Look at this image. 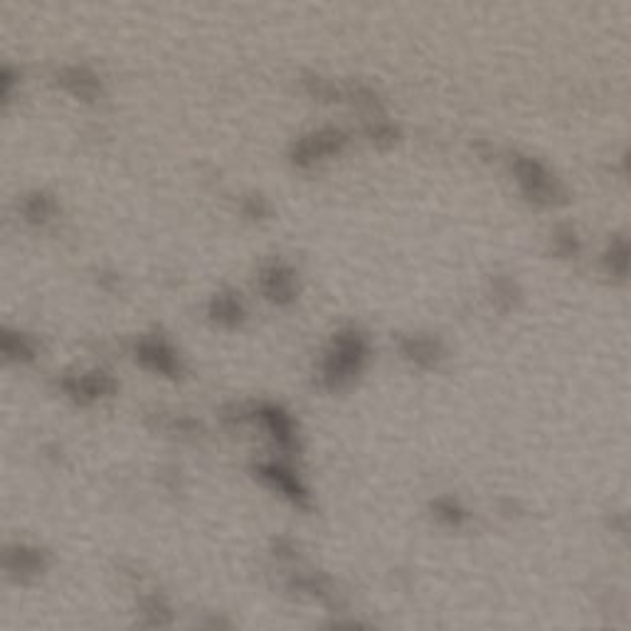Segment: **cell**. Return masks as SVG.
Wrapping results in <instances>:
<instances>
[{
	"label": "cell",
	"instance_id": "3",
	"mask_svg": "<svg viewBox=\"0 0 631 631\" xmlns=\"http://www.w3.org/2000/svg\"><path fill=\"white\" fill-rule=\"evenodd\" d=\"M343 143H346V139H343L340 131H333V129L318 131V133L308 136V139H304V141L296 146L294 161L299 165H311L316 164V161H321V158L328 156V153L340 151Z\"/></svg>",
	"mask_w": 631,
	"mask_h": 631
},
{
	"label": "cell",
	"instance_id": "9",
	"mask_svg": "<svg viewBox=\"0 0 631 631\" xmlns=\"http://www.w3.org/2000/svg\"><path fill=\"white\" fill-rule=\"evenodd\" d=\"M212 318L220 321V323L235 326L242 318V306L237 304L235 296H218V299L212 301Z\"/></svg>",
	"mask_w": 631,
	"mask_h": 631
},
{
	"label": "cell",
	"instance_id": "16",
	"mask_svg": "<svg viewBox=\"0 0 631 631\" xmlns=\"http://www.w3.org/2000/svg\"><path fill=\"white\" fill-rule=\"evenodd\" d=\"M439 511H442V515H444L446 521H451V523L461 521V511H459L454 503L442 501V503H439Z\"/></svg>",
	"mask_w": 631,
	"mask_h": 631
},
{
	"label": "cell",
	"instance_id": "10",
	"mask_svg": "<svg viewBox=\"0 0 631 631\" xmlns=\"http://www.w3.org/2000/svg\"><path fill=\"white\" fill-rule=\"evenodd\" d=\"M607 267H610V272L619 274V276H624V274L631 272V244L629 242H614L611 244V250L607 252Z\"/></svg>",
	"mask_w": 631,
	"mask_h": 631
},
{
	"label": "cell",
	"instance_id": "7",
	"mask_svg": "<svg viewBox=\"0 0 631 631\" xmlns=\"http://www.w3.org/2000/svg\"><path fill=\"white\" fill-rule=\"evenodd\" d=\"M114 385L107 375H84V378H76V380H67V390L69 395H75L76 400H94L101 397L104 392H109Z\"/></svg>",
	"mask_w": 631,
	"mask_h": 631
},
{
	"label": "cell",
	"instance_id": "14",
	"mask_svg": "<svg viewBox=\"0 0 631 631\" xmlns=\"http://www.w3.org/2000/svg\"><path fill=\"white\" fill-rule=\"evenodd\" d=\"M3 350H5L8 358H30V355H33V348H30L20 336H15V333H5V338H3Z\"/></svg>",
	"mask_w": 631,
	"mask_h": 631
},
{
	"label": "cell",
	"instance_id": "1",
	"mask_svg": "<svg viewBox=\"0 0 631 631\" xmlns=\"http://www.w3.org/2000/svg\"><path fill=\"white\" fill-rule=\"evenodd\" d=\"M368 355V343L365 338L355 333V331H346V333H338L333 350L326 360V380L328 385H346L350 382L365 363Z\"/></svg>",
	"mask_w": 631,
	"mask_h": 631
},
{
	"label": "cell",
	"instance_id": "12",
	"mask_svg": "<svg viewBox=\"0 0 631 631\" xmlns=\"http://www.w3.org/2000/svg\"><path fill=\"white\" fill-rule=\"evenodd\" d=\"M264 419L269 422L274 436H276L282 444H292V422L286 419V414L269 407V410H264Z\"/></svg>",
	"mask_w": 631,
	"mask_h": 631
},
{
	"label": "cell",
	"instance_id": "13",
	"mask_svg": "<svg viewBox=\"0 0 631 631\" xmlns=\"http://www.w3.org/2000/svg\"><path fill=\"white\" fill-rule=\"evenodd\" d=\"M52 212V200L44 196H35L28 200V205H25V215L30 220H35V222H43V220H47V215Z\"/></svg>",
	"mask_w": 631,
	"mask_h": 631
},
{
	"label": "cell",
	"instance_id": "17",
	"mask_svg": "<svg viewBox=\"0 0 631 631\" xmlns=\"http://www.w3.org/2000/svg\"><path fill=\"white\" fill-rule=\"evenodd\" d=\"M627 164H629V171H631V153H629V161H627Z\"/></svg>",
	"mask_w": 631,
	"mask_h": 631
},
{
	"label": "cell",
	"instance_id": "2",
	"mask_svg": "<svg viewBox=\"0 0 631 631\" xmlns=\"http://www.w3.org/2000/svg\"><path fill=\"white\" fill-rule=\"evenodd\" d=\"M515 178L525 190V196L535 203H553L557 197V186L553 175L533 158H518L515 161Z\"/></svg>",
	"mask_w": 631,
	"mask_h": 631
},
{
	"label": "cell",
	"instance_id": "8",
	"mask_svg": "<svg viewBox=\"0 0 631 631\" xmlns=\"http://www.w3.org/2000/svg\"><path fill=\"white\" fill-rule=\"evenodd\" d=\"M60 82H62L69 92L79 94L82 99H92L99 89L97 76L89 75L87 69H67Z\"/></svg>",
	"mask_w": 631,
	"mask_h": 631
},
{
	"label": "cell",
	"instance_id": "11",
	"mask_svg": "<svg viewBox=\"0 0 631 631\" xmlns=\"http://www.w3.org/2000/svg\"><path fill=\"white\" fill-rule=\"evenodd\" d=\"M404 355L417 360V363H435L436 360V343L429 338H410L404 343Z\"/></svg>",
	"mask_w": 631,
	"mask_h": 631
},
{
	"label": "cell",
	"instance_id": "4",
	"mask_svg": "<svg viewBox=\"0 0 631 631\" xmlns=\"http://www.w3.org/2000/svg\"><path fill=\"white\" fill-rule=\"evenodd\" d=\"M261 289L272 301L286 304L294 296V274L282 264H274V267L261 272Z\"/></svg>",
	"mask_w": 631,
	"mask_h": 631
},
{
	"label": "cell",
	"instance_id": "15",
	"mask_svg": "<svg viewBox=\"0 0 631 631\" xmlns=\"http://www.w3.org/2000/svg\"><path fill=\"white\" fill-rule=\"evenodd\" d=\"M12 570H22V572H35L40 567V555L37 553H28V550H15L11 555Z\"/></svg>",
	"mask_w": 631,
	"mask_h": 631
},
{
	"label": "cell",
	"instance_id": "5",
	"mask_svg": "<svg viewBox=\"0 0 631 631\" xmlns=\"http://www.w3.org/2000/svg\"><path fill=\"white\" fill-rule=\"evenodd\" d=\"M139 358L153 368V371L165 372V375H175L178 372V360H175V353L164 340H143L139 346Z\"/></svg>",
	"mask_w": 631,
	"mask_h": 631
},
{
	"label": "cell",
	"instance_id": "6",
	"mask_svg": "<svg viewBox=\"0 0 631 631\" xmlns=\"http://www.w3.org/2000/svg\"><path fill=\"white\" fill-rule=\"evenodd\" d=\"M260 474L264 479L272 483L274 489H279L284 496H289L292 501L299 503V506H306V491L301 489V483L296 481L294 474H289L286 468L276 467V464H264L260 467Z\"/></svg>",
	"mask_w": 631,
	"mask_h": 631
}]
</instances>
